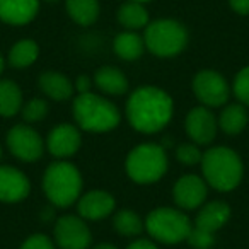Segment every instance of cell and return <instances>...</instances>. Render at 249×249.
Masks as SVG:
<instances>
[{"label":"cell","mask_w":249,"mask_h":249,"mask_svg":"<svg viewBox=\"0 0 249 249\" xmlns=\"http://www.w3.org/2000/svg\"><path fill=\"white\" fill-rule=\"evenodd\" d=\"M173 116V99L162 89L140 87L126 103V118L137 132L156 133L169 123Z\"/></svg>","instance_id":"cell-1"},{"label":"cell","mask_w":249,"mask_h":249,"mask_svg":"<svg viewBox=\"0 0 249 249\" xmlns=\"http://www.w3.org/2000/svg\"><path fill=\"white\" fill-rule=\"evenodd\" d=\"M203 178L218 191H231L242 179V160L229 147H213L203 154L200 162Z\"/></svg>","instance_id":"cell-2"},{"label":"cell","mask_w":249,"mask_h":249,"mask_svg":"<svg viewBox=\"0 0 249 249\" xmlns=\"http://www.w3.org/2000/svg\"><path fill=\"white\" fill-rule=\"evenodd\" d=\"M73 116L80 128L87 132H109L120 124L121 114L118 107L106 97L86 92L73 101Z\"/></svg>","instance_id":"cell-3"},{"label":"cell","mask_w":249,"mask_h":249,"mask_svg":"<svg viewBox=\"0 0 249 249\" xmlns=\"http://www.w3.org/2000/svg\"><path fill=\"white\" fill-rule=\"evenodd\" d=\"M43 190L55 207L67 208L80 198L82 176L73 164L60 160L48 166L43 176Z\"/></svg>","instance_id":"cell-4"},{"label":"cell","mask_w":249,"mask_h":249,"mask_svg":"<svg viewBox=\"0 0 249 249\" xmlns=\"http://www.w3.org/2000/svg\"><path fill=\"white\" fill-rule=\"evenodd\" d=\"M167 171L166 150L157 143H142L128 154L126 173L135 183L150 184L159 181Z\"/></svg>","instance_id":"cell-5"},{"label":"cell","mask_w":249,"mask_h":249,"mask_svg":"<svg viewBox=\"0 0 249 249\" xmlns=\"http://www.w3.org/2000/svg\"><path fill=\"white\" fill-rule=\"evenodd\" d=\"M143 43L156 56L167 58L184 50L188 43V31L183 24L173 19H159L145 28Z\"/></svg>","instance_id":"cell-6"},{"label":"cell","mask_w":249,"mask_h":249,"mask_svg":"<svg viewBox=\"0 0 249 249\" xmlns=\"http://www.w3.org/2000/svg\"><path fill=\"white\" fill-rule=\"evenodd\" d=\"M191 220L179 208H156L145 218V229L156 241L164 244H178L186 241L191 232Z\"/></svg>","instance_id":"cell-7"},{"label":"cell","mask_w":249,"mask_h":249,"mask_svg":"<svg viewBox=\"0 0 249 249\" xmlns=\"http://www.w3.org/2000/svg\"><path fill=\"white\" fill-rule=\"evenodd\" d=\"M193 90L205 107H218L227 103L231 87L227 80L215 70H201L193 80Z\"/></svg>","instance_id":"cell-8"},{"label":"cell","mask_w":249,"mask_h":249,"mask_svg":"<svg viewBox=\"0 0 249 249\" xmlns=\"http://www.w3.org/2000/svg\"><path fill=\"white\" fill-rule=\"evenodd\" d=\"M7 147L14 157L35 162L43 156V139L29 124H16L7 133Z\"/></svg>","instance_id":"cell-9"},{"label":"cell","mask_w":249,"mask_h":249,"mask_svg":"<svg viewBox=\"0 0 249 249\" xmlns=\"http://www.w3.org/2000/svg\"><path fill=\"white\" fill-rule=\"evenodd\" d=\"M55 241L60 249H87L92 237L82 217L65 215L56 220Z\"/></svg>","instance_id":"cell-10"},{"label":"cell","mask_w":249,"mask_h":249,"mask_svg":"<svg viewBox=\"0 0 249 249\" xmlns=\"http://www.w3.org/2000/svg\"><path fill=\"white\" fill-rule=\"evenodd\" d=\"M218 121L208 107H193L186 116V133L195 143L207 145L217 135Z\"/></svg>","instance_id":"cell-11"},{"label":"cell","mask_w":249,"mask_h":249,"mask_svg":"<svg viewBox=\"0 0 249 249\" xmlns=\"http://www.w3.org/2000/svg\"><path fill=\"white\" fill-rule=\"evenodd\" d=\"M174 203L183 210H195L207 200V183L200 176L188 174L183 176L173 190Z\"/></svg>","instance_id":"cell-12"},{"label":"cell","mask_w":249,"mask_h":249,"mask_svg":"<svg viewBox=\"0 0 249 249\" xmlns=\"http://www.w3.org/2000/svg\"><path fill=\"white\" fill-rule=\"evenodd\" d=\"M80 143H82L80 132L70 123H62L55 126L46 139V147L50 154L55 156L56 159L72 157L80 149Z\"/></svg>","instance_id":"cell-13"},{"label":"cell","mask_w":249,"mask_h":249,"mask_svg":"<svg viewBox=\"0 0 249 249\" xmlns=\"http://www.w3.org/2000/svg\"><path fill=\"white\" fill-rule=\"evenodd\" d=\"M31 184L24 173L11 166H0V201L16 203L29 195Z\"/></svg>","instance_id":"cell-14"},{"label":"cell","mask_w":249,"mask_h":249,"mask_svg":"<svg viewBox=\"0 0 249 249\" xmlns=\"http://www.w3.org/2000/svg\"><path fill=\"white\" fill-rule=\"evenodd\" d=\"M77 210H79V217L86 220H101L111 215V212L114 210V198L107 191L92 190L79 198Z\"/></svg>","instance_id":"cell-15"},{"label":"cell","mask_w":249,"mask_h":249,"mask_svg":"<svg viewBox=\"0 0 249 249\" xmlns=\"http://www.w3.org/2000/svg\"><path fill=\"white\" fill-rule=\"evenodd\" d=\"M39 0H0V19L7 24H28L38 14Z\"/></svg>","instance_id":"cell-16"},{"label":"cell","mask_w":249,"mask_h":249,"mask_svg":"<svg viewBox=\"0 0 249 249\" xmlns=\"http://www.w3.org/2000/svg\"><path fill=\"white\" fill-rule=\"evenodd\" d=\"M229 217H231V207L225 201H210L207 205H201L195 229L215 235L218 229L227 224Z\"/></svg>","instance_id":"cell-17"},{"label":"cell","mask_w":249,"mask_h":249,"mask_svg":"<svg viewBox=\"0 0 249 249\" xmlns=\"http://www.w3.org/2000/svg\"><path fill=\"white\" fill-rule=\"evenodd\" d=\"M39 89L53 101H67L72 97L73 86L65 75L58 72H45L39 75Z\"/></svg>","instance_id":"cell-18"},{"label":"cell","mask_w":249,"mask_h":249,"mask_svg":"<svg viewBox=\"0 0 249 249\" xmlns=\"http://www.w3.org/2000/svg\"><path fill=\"white\" fill-rule=\"evenodd\" d=\"M94 82L103 92L109 96H121L128 89V80L116 67H101L94 75Z\"/></svg>","instance_id":"cell-19"},{"label":"cell","mask_w":249,"mask_h":249,"mask_svg":"<svg viewBox=\"0 0 249 249\" xmlns=\"http://www.w3.org/2000/svg\"><path fill=\"white\" fill-rule=\"evenodd\" d=\"M113 48H114V53H116L121 60L133 62V60L142 56L145 43H143L142 36H139L135 31H124V33H120V35L114 38Z\"/></svg>","instance_id":"cell-20"},{"label":"cell","mask_w":249,"mask_h":249,"mask_svg":"<svg viewBox=\"0 0 249 249\" xmlns=\"http://www.w3.org/2000/svg\"><path fill=\"white\" fill-rule=\"evenodd\" d=\"M118 21L123 28L130 31H137L149 26V12L140 2H126L118 11Z\"/></svg>","instance_id":"cell-21"},{"label":"cell","mask_w":249,"mask_h":249,"mask_svg":"<svg viewBox=\"0 0 249 249\" xmlns=\"http://www.w3.org/2000/svg\"><path fill=\"white\" fill-rule=\"evenodd\" d=\"M69 16L80 26H90L99 18V2L97 0H65Z\"/></svg>","instance_id":"cell-22"},{"label":"cell","mask_w":249,"mask_h":249,"mask_svg":"<svg viewBox=\"0 0 249 249\" xmlns=\"http://www.w3.org/2000/svg\"><path fill=\"white\" fill-rule=\"evenodd\" d=\"M248 124V111L244 104H231L222 111L218 118V126L224 130L227 135H237Z\"/></svg>","instance_id":"cell-23"},{"label":"cell","mask_w":249,"mask_h":249,"mask_svg":"<svg viewBox=\"0 0 249 249\" xmlns=\"http://www.w3.org/2000/svg\"><path fill=\"white\" fill-rule=\"evenodd\" d=\"M22 92L19 86L12 80L0 82V116L11 118L21 111Z\"/></svg>","instance_id":"cell-24"},{"label":"cell","mask_w":249,"mask_h":249,"mask_svg":"<svg viewBox=\"0 0 249 249\" xmlns=\"http://www.w3.org/2000/svg\"><path fill=\"white\" fill-rule=\"evenodd\" d=\"M39 55V48L33 39H21L9 52V63L14 69H26L33 65Z\"/></svg>","instance_id":"cell-25"},{"label":"cell","mask_w":249,"mask_h":249,"mask_svg":"<svg viewBox=\"0 0 249 249\" xmlns=\"http://www.w3.org/2000/svg\"><path fill=\"white\" fill-rule=\"evenodd\" d=\"M145 227L142 218L132 210H121L114 215V229L120 235L124 237H135Z\"/></svg>","instance_id":"cell-26"},{"label":"cell","mask_w":249,"mask_h":249,"mask_svg":"<svg viewBox=\"0 0 249 249\" xmlns=\"http://www.w3.org/2000/svg\"><path fill=\"white\" fill-rule=\"evenodd\" d=\"M46 114H48V104H46V101L39 99V97L31 99L28 104H24V107H22V116H24V120L29 121V123L41 121Z\"/></svg>","instance_id":"cell-27"},{"label":"cell","mask_w":249,"mask_h":249,"mask_svg":"<svg viewBox=\"0 0 249 249\" xmlns=\"http://www.w3.org/2000/svg\"><path fill=\"white\" fill-rule=\"evenodd\" d=\"M176 157L179 162H183L184 166H195V164H200L203 159V154L193 143H183V145L178 147Z\"/></svg>","instance_id":"cell-28"},{"label":"cell","mask_w":249,"mask_h":249,"mask_svg":"<svg viewBox=\"0 0 249 249\" xmlns=\"http://www.w3.org/2000/svg\"><path fill=\"white\" fill-rule=\"evenodd\" d=\"M234 94H235V97L241 101V104L249 106V67H244V69L235 75Z\"/></svg>","instance_id":"cell-29"},{"label":"cell","mask_w":249,"mask_h":249,"mask_svg":"<svg viewBox=\"0 0 249 249\" xmlns=\"http://www.w3.org/2000/svg\"><path fill=\"white\" fill-rule=\"evenodd\" d=\"M190 242L191 248L195 249H210L215 244V235L213 234H207V232H201L198 229L191 227V232L186 239Z\"/></svg>","instance_id":"cell-30"},{"label":"cell","mask_w":249,"mask_h":249,"mask_svg":"<svg viewBox=\"0 0 249 249\" xmlns=\"http://www.w3.org/2000/svg\"><path fill=\"white\" fill-rule=\"evenodd\" d=\"M21 249H55V244L46 235L36 234L31 235L29 239H26L24 244L21 246Z\"/></svg>","instance_id":"cell-31"},{"label":"cell","mask_w":249,"mask_h":249,"mask_svg":"<svg viewBox=\"0 0 249 249\" xmlns=\"http://www.w3.org/2000/svg\"><path fill=\"white\" fill-rule=\"evenodd\" d=\"M231 7L234 9L237 14L248 16L249 14V0H229Z\"/></svg>","instance_id":"cell-32"},{"label":"cell","mask_w":249,"mask_h":249,"mask_svg":"<svg viewBox=\"0 0 249 249\" xmlns=\"http://www.w3.org/2000/svg\"><path fill=\"white\" fill-rule=\"evenodd\" d=\"M75 89L79 90V94H86V92H90V80L89 77H84L80 75L75 82Z\"/></svg>","instance_id":"cell-33"},{"label":"cell","mask_w":249,"mask_h":249,"mask_svg":"<svg viewBox=\"0 0 249 249\" xmlns=\"http://www.w3.org/2000/svg\"><path fill=\"white\" fill-rule=\"evenodd\" d=\"M126 249H159L154 242L147 241V239H139V241L132 242Z\"/></svg>","instance_id":"cell-34"},{"label":"cell","mask_w":249,"mask_h":249,"mask_svg":"<svg viewBox=\"0 0 249 249\" xmlns=\"http://www.w3.org/2000/svg\"><path fill=\"white\" fill-rule=\"evenodd\" d=\"M94 249H118L114 244H109V242H103V244H97Z\"/></svg>","instance_id":"cell-35"},{"label":"cell","mask_w":249,"mask_h":249,"mask_svg":"<svg viewBox=\"0 0 249 249\" xmlns=\"http://www.w3.org/2000/svg\"><path fill=\"white\" fill-rule=\"evenodd\" d=\"M2 70H4V58L0 55V73H2Z\"/></svg>","instance_id":"cell-36"},{"label":"cell","mask_w":249,"mask_h":249,"mask_svg":"<svg viewBox=\"0 0 249 249\" xmlns=\"http://www.w3.org/2000/svg\"><path fill=\"white\" fill-rule=\"evenodd\" d=\"M132 2H140V4H143V2H149V0H132Z\"/></svg>","instance_id":"cell-37"},{"label":"cell","mask_w":249,"mask_h":249,"mask_svg":"<svg viewBox=\"0 0 249 249\" xmlns=\"http://www.w3.org/2000/svg\"><path fill=\"white\" fill-rule=\"evenodd\" d=\"M45 2H50V4H53V2H58V0H45Z\"/></svg>","instance_id":"cell-38"},{"label":"cell","mask_w":249,"mask_h":249,"mask_svg":"<svg viewBox=\"0 0 249 249\" xmlns=\"http://www.w3.org/2000/svg\"><path fill=\"white\" fill-rule=\"evenodd\" d=\"M0 160H2V147H0Z\"/></svg>","instance_id":"cell-39"}]
</instances>
